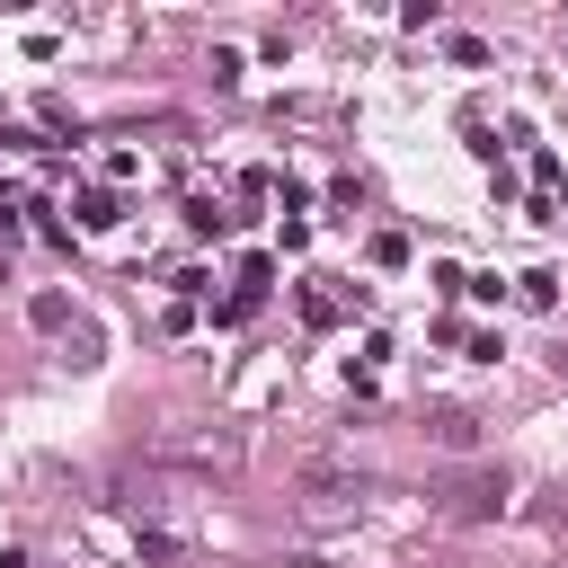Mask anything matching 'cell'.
I'll return each instance as SVG.
<instances>
[{"label": "cell", "instance_id": "6da1fadb", "mask_svg": "<svg viewBox=\"0 0 568 568\" xmlns=\"http://www.w3.org/2000/svg\"><path fill=\"white\" fill-rule=\"evenodd\" d=\"M507 507V471H471V480H453V516L462 524H480V516H497Z\"/></svg>", "mask_w": 568, "mask_h": 568}, {"label": "cell", "instance_id": "7a4b0ae2", "mask_svg": "<svg viewBox=\"0 0 568 568\" xmlns=\"http://www.w3.org/2000/svg\"><path fill=\"white\" fill-rule=\"evenodd\" d=\"M71 213H81V232H116L125 213H116V187H81L71 196Z\"/></svg>", "mask_w": 568, "mask_h": 568}, {"label": "cell", "instance_id": "3957f363", "mask_svg": "<svg viewBox=\"0 0 568 568\" xmlns=\"http://www.w3.org/2000/svg\"><path fill=\"white\" fill-rule=\"evenodd\" d=\"M187 232H196V240H223V232H232V213L213 204V196H196V204H187Z\"/></svg>", "mask_w": 568, "mask_h": 568}, {"label": "cell", "instance_id": "277c9868", "mask_svg": "<svg viewBox=\"0 0 568 568\" xmlns=\"http://www.w3.org/2000/svg\"><path fill=\"white\" fill-rule=\"evenodd\" d=\"M27 320H36V329H62V320H71V303H62V294H36V303H27Z\"/></svg>", "mask_w": 568, "mask_h": 568}, {"label": "cell", "instance_id": "5b68a950", "mask_svg": "<svg viewBox=\"0 0 568 568\" xmlns=\"http://www.w3.org/2000/svg\"><path fill=\"white\" fill-rule=\"evenodd\" d=\"M524 303H533V311H551V303H559V275H542V267H533V275H524Z\"/></svg>", "mask_w": 568, "mask_h": 568}, {"label": "cell", "instance_id": "8992f818", "mask_svg": "<svg viewBox=\"0 0 568 568\" xmlns=\"http://www.w3.org/2000/svg\"><path fill=\"white\" fill-rule=\"evenodd\" d=\"M374 267H409V240L400 232H374Z\"/></svg>", "mask_w": 568, "mask_h": 568}]
</instances>
